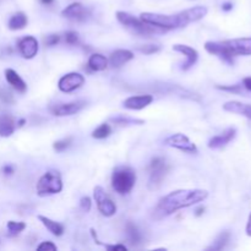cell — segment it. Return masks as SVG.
<instances>
[{
  "instance_id": "1",
  "label": "cell",
  "mask_w": 251,
  "mask_h": 251,
  "mask_svg": "<svg viewBox=\"0 0 251 251\" xmlns=\"http://www.w3.org/2000/svg\"><path fill=\"white\" fill-rule=\"evenodd\" d=\"M207 7L206 6H195L191 9L184 10L176 15H163L156 14V12H142L140 19L150 25H154L164 29H174L180 27L188 26L191 22H196L203 19L207 15Z\"/></svg>"
},
{
  "instance_id": "2",
  "label": "cell",
  "mask_w": 251,
  "mask_h": 251,
  "mask_svg": "<svg viewBox=\"0 0 251 251\" xmlns=\"http://www.w3.org/2000/svg\"><path fill=\"white\" fill-rule=\"evenodd\" d=\"M208 193L201 189H183L169 193L159 200L154 213L159 217H166L181 208L190 207L207 199Z\"/></svg>"
},
{
  "instance_id": "3",
  "label": "cell",
  "mask_w": 251,
  "mask_h": 251,
  "mask_svg": "<svg viewBox=\"0 0 251 251\" xmlns=\"http://www.w3.org/2000/svg\"><path fill=\"white\" fill-rule=\"evenodd\" d=\"M205 49L226 63L233 64L234 56L251 55V37L228 39L223 42L208 41L205 43Z\"/></svg>"
},
{
  "instance_id": "4",
  "label": "cell",
  "mask_w": 251,
  "mask_h": 251,
  "mask_svg": "<svg viewBox=\"0 0 251 251\" xmlns=\"http://www.w3.org/2000/svg\"><path fill=\"white\" fill-rule=\"evenodd\" d=\"M117 20L127 31L140 37H152L154 34H162L167 31V29L161 28L158 26L147 24V22L142 21L141 19H137V17L132 16L131 14L125 11H118Z\"/></svg>"
},
{
  "instance_id": "5",
  "label": "cell",
  "mask_w": 251,
  "mask_h": 251,
  "mask_svg": "<svg viewBox=\"0 0 251 251\" xmlns=\"http://www.w3.org/2000/svg\"><path fill=\"white\" fill-rule=\"evenodd\" d=\"M136 183V173L130 167H118L112 176V186L115 193L126 195L134 189Z\"/></svg>"
},
{
  "instance_id": "6",
  "label": "cell",
  "mask_w": 251,
  "mask_h": 251,
  "mask_svg": "<svg viewBox=\"0 0 251 251\" xmlns=\"http://www.w3.org/2000/svg\"><path fill=\"white\" fill-rule=\"evenodd\" d=\"M37 195L44 198L48 195L59 194L63 190L61 176L58 171H48L41 176L36 186Z\"/></svg>"
},
{
  "instance_id": "7",
  "label": "cell",
  "mask_w": 251,
  "mask_h": 251,
  "mask_svg": "<svg viewBox=\"0 0 251 251\" xmlns=\"http://www.w3.org/2000/svg\"><path fill=\"white\" fill-rule=\"evenodd\" d=\"M150 183L149 186L150 189L154 190V189L159 188L163 181V179L166 178L167 172H168V164H167L166 159L162 158V157H156L151 161L150 163Z\"/></svg>"
},
{
  "instance_id": "8",
  "label": "cell",
  "mask_w": 251,
  "mask_h": 251,
  "mask_svg": "<svg viewBox=\"0 0 251 251\" xmlns=\"http://www.w3.org/2000/svg\"><path fill=\"white\" fill-rule=\"evenodd\" d=\"M93 196H95L96 203H97V207L100 210V212L102 213L105 217H112L117 212V206L113 202L112 199L107 195L104 189L102 186H96L95 190H93Z\"/></svg>"
},
{
  "instance_id": "9",
  "label": "cell",
  "mask_w": 251,
  "mask_h": 251,
  "mask_svg": "<svg viewBox=\"0 0 251 251\" xmlns=\"http://www.w3.org/2000/svg\"><path fill=\"white\" fill-rule=\"evenodd\" d=\"M164 145L168 147L180 150V151L186 152V153H198V147H196V145L194 142H191L190 139L186 135L180 134V132L167 137L164 140Z\"/></svg>"
},
{
  "instance_id": "10",
  "label": "cell",
  "mask_w": 251,
  "mask_h": 251,
  "mask_svg": "<svg viewBox=\"0 0 251 251\" xmlns=\"http://www.w3.org/2000/svg\"><path fill=\"white\" fill-rule=\"evenodd\" d=\"M61 16L74 22H83L91 16V10L81 2H73L61 11Z\"/></svg>"
},
{
  "instance_id": "11",
  "label": "cell",
  "mask_w": 251,
  "mask_h": 251,
  "mask_svg": "<svg viewBox=\"0 0 251 251\" xmlns=\"http://www.w3.org/2000/svg\"><path fill=\"white\" fill-rule=\"evenodd\" d=\"M85 83V77L78 73H69L59 80L58 87L61 92L70 93Z\"/></svg>"
},
{
  "instance_id": "12",
  "label": "cell",
  "mask_w": 251,
  "mask_h": 251,
  "mask_svg": "<svg viewBox=\"0 0 251 251\" xmlns=\"http://www.w3.org/2000/svg\"><path fill=\"white\" fill-rule=\"evenodd\" d=\"M87 103L85 100H74L69 103H60L50 107V112L56 117H66V115H73L80 112L82 108L86 107Z\"/></svg>"
},
{
  "instance_id": "13",
  "label": "cell",
  "mask_w": 251,
  "mask_h": 251,
  "mask_svg": "<svg viewBox=\"0 0 251 251\" xmlns=\"http://www.w3.org/2000/svg\"><path fill=\"white\" fill-rule=\"evenodd\" d=\"M17 46H19L20 53H21V55L25 59L34 58L37 55V53H38V42L32 36H27L20 39Z\"/></svg>"
},
{
  "instance_id": "14",
  "label": "cell",
  "mask_w": 251,
  "mask_h": 251,
  "mask_svg": "<svg viewBox=\"0 0 251 251\" xmlns=\"http://www.w3.org/2000/svg\"><path fill=\"white\" fill-rule=\"evenodd\" d=\"M152 102H153V96L151 95L131 96L123 102V107L131 110H141L151 104Z\"/></svg>"
},
{
  "instance_id": "15",
  "label": "cell",
  "mask_w": 251,
  "mask_h": 251,
  "mask_svg": "<svg viewBox=\"0 0 251 251\" xmlns=\"http://www.w3.org/2000/svg\"><path fill=\"white\" fill-rule=\"evenodd\" d=\"M132 59H134V53L131 50H127V49H118V50H114L110 54L108 64L112 68L119 69L126 63H129L130 60H132Z\"/></svg>"
},
{
  "instance_id": "16",
  "label": "cell",
  "mask_w": 251,
  "mask_h": 251,
  "mask_svg": "<svg viewBox=\"0 0 251 251\" xmlns=\"http://www.w3.org/2000/svg\"><path fill=\"white\" fill-rule=\"evenodd\" d=\"M237 135V129L234 127H229V129L225 130L222 134L217 135V136H213L212 139L208 141V147L210 149H222V147L227 146L230 141L235 137Z\"/></svg>"
},
{
  "instance_id": "17",
  "label": "cell",
  "mask_w": 251,
  "mask_h": 251,
  "mask_svg": "<svg viewBox=\"0 0 251 251\" xmlns=\"http://www.w3.org/2000/svg\"><path fill=\"white\" fill-rule=\"evenodd\" d=\"M173 49L176 51H179V53H183L184 55H186V58H188V60H186L185 63L183 64V66H181L183 70H189V69L193 68V66L195 65L196 61H198L199 53L196 49L191 48V47L189 46H185V44H176V46H173Z\"/></svg>"
},
{
  "instance_id": "18",
  "label": "cell",
  "mask_w": 251,
  "mask_h": 251,
  "mask_svg": "<svg viewBox=\"0 0 251 251\" xmlns=\"http://www.w3.org/2000/svg\"><path fill=\"white\" fill-rule=\"evenodd\" d=\"M5 78L9 82V85H11V87H14L17 92L25 93L27 91V85L24 80L21 78V76L16 73L12 69H6L5 70Z\"/></svg>"
},
{
  "instance_id": "19",
  "label": "cell",
  "mask_w": 251,
  "mask_h": 251,
  "mask_svg": "<svg viewBox=\"0 0 251 251\" xmlns=\"http://www.w3.org/2000/svg\"><path fill=\"white\" fill-rule=\"evenodd\" d=\"M223 109L226 112L244 115V117L251 120V104H245V103L238 102V100H230V102H227L223 105Z\"/></svg>"
},
{
  "instance_id": "20",
  "label": "cell",
  "mask_w": 251,
  "mask_h": 251,
  "mask_svg": "<svg viewBox=\"0 0 251 251\" xmlns=\"http://www.w3.org/2000/svg\"><path fill=\"white\" fill-rule=\"evenodd\" d=\"M15 127V119L7 114L0 115V136L1 137H9L14 134Z\"/></svg>"
},
{
  "instance_id": "21",
  "label": "cell",
  "mask_w": 251,
  "mask_h": 251,
  "mask_svg": "<svg viewBox=\"0 0 251 251\" xmlns=\"http://www.w3.org/2000/svg\"><path fill=\"white\" fill-rule=\"evenodd\" d=\"M38 220L41 221L42 225H43L44 227H46L47 229H48L53 235H55V237H60V235H63V233H64V226L63 225H60L59 222H55V221L50 220V218L46 217V216L39 215Z\"/></svg>"
},
{
  "instance_id": "22",
  "label": "cell",
  "mask_w": 251,
  "mask_h": 251,
  "mask_svg": "<svg viewBox=\"0 0 251 251\" xmlns=\"http://www.w3.org/2000/svg\"><path fill=\"white\" fill-rule=\"evenodd\" d=\"M87 65L92 71H103L107 69L108 59L104 55H102V54H92L90 59H88Z\"/></svg>"
},
{
  "instance_id": "23",
  "label": "cell",
  "mask_w": 251,
  "mask_h": 251,
  "mask_svg": "<svg viewBox=\"0 0 251 251\" xmlns=\"http://www.w3.org/2000/svg\"><path fill=\"white\" fill-rule=\"evenodd\" d=\"M27 22H28V20H27L26 14L20 11L10 17L7 26H9V28L11 29V31H19V29L25 28V27L27 26Z\"/></svg>"
},
{
  "instance_id": "24",
  "label": "cell",
  "mask_w": 251,
  "mask_h": 251,
  "mask_svg": "<svg viewBox=\"0 0 251 251\" xmlns=\"http://www.w3.org/2000/svg\"><path fill=\"white\" fill-rule=\"evenodd\" d=\"M110 122L114 123L119 126H127V125H142L145 122L142 119H134V118L124 117V115H118V117L110 118Z\"/></svg>"
},
{
  "instance_id": "25",
  "label": "cell",
  "mask_w": 251,
  "mask_h": 251,
  "mask_svg": "<svg viewBox=\"0 0 251 251\" xmlns=\"http://www.w3.org/2000/svg\"><path fill=\"white\" fill-rule=\"evenodd\" d=\"M229 238H230L229 232H222L220 235H218L217 239L215 240V243H213L210 248H207V250L216 251V250L225 249L226 245H227L228 242H229Z\"/></svg>"
},
{
  "instance_id": "26",
  "label": "cell",
  "mask_w": 251,
  "mask_h": 251,
  "mask_svg": "<svg viewBox=\"0 0 251 251\" xmlns=\"http://www.w3.org/2000/svg\"><path fill=\"white\" fill-rule=\"evenodd\" d=\"M126 234H127V238H129L130 243H131L132 245H137L140 243V240H141V235H140L139 229H137L136 226H135L132 222H127Z\"/></svg>"
},
{
  "instance_id": "27",
  "label": "cell",
  "mask_w": 251,
  "mask_h": 251,
  "mask_svg": "<svg viewBox=\"0 0 251 251\" xmlns=\"http://www.w3.org/2000/svg\"><path fill=\"white\" fill-rule=\"evenodd\" d=\"M110 134H112V127H110L109 124H105L104 123V124L100 125L96 130H93L92 137H95V139H98V140H102L109 136Z\"/></svg>"
},
{
  "instance_id": "28",
  "label": "cell",
  "mask_w": 251,
  "mask_h": 251,
  "mask_svg": "<svg viewBox=\"0 0 251 251\" xmlns=\"http://www.w3.org/2000/svg\"><path fill=\"white\" fill-rule=\"evenodd\" d=\"M7 232H9L10 237H15V235L20 234L22 230L26 228V223L24 222H15V221H9L7 222Z\"/></svg>"
},
{
  "instance_id": "29",
  "label": "cell",
  "mask_w": 251,
  "mask_h": 251,
  "mask_svg": "<svg viewBox=\"0 0 251 251\" xmlns=\"http://www.w3.org/2000/svg\"><path fill=\"white\" fill-rule=\"evenodd\" d=\"M161 49V47L157 46V44H145V46L137 47V50H140L144 54H153Z\"/></svg>"
},
{
  "instance_id": "30",
  "label": "cell",
  "mask_w": 251,
  "mask_h": 251,
  "mask_svg": "<svg viewBox=\"0 0 251 251\" xmlns=\"http://www.w3.org/2000/svg\"><path fill=\"white\" fill-rule=\"evenodd\" d=\"M71 141H73V140H71V137H68V139H63V140H60V141L54 142V145H53L54 150L58 152L64 151V150H66L69 146H70Z\"/></svg>"
},
{
  "instance_id": "31",
  "label": "cell",
  "mask_w": 251,
  "mask_h": 251,
  "mask_svg": "<svg viewBox=\"0 0 251 251\" xmlns=\"http://www.w3.org/2000/svg\"><path fill=\"white\" fill-rule=\"evenodd\" d=\"M65 41L68 44H76L78 42V33L75 31H68L65 33Z\"/></svg>"
},
{
  "instance_id": "32",
  "label": "cell",
  "mask_w": 251,
  "mask_h": 251,
  "mask_svg": "<svg viewBox=\"0 0 251 251\" xmlns=\"http://www.w3.org/2000/svg\"><path fill=\"white\" fill-rule=\"evenodd\" d=\"M91 206H92V202H91V199L88 196H85L80 200V207L83 212H90Z\"/></svg>"
},
{
  "instance_id": "33",
  "label": "cell",
  "mask_w": 251,
  "mask_h": 251,
  "mask_svg": "<svg viewBox=\"0 0 251 251\" xmlns=\"http://www.w3.org/2000/svg\"><path fill=\"white\" fill-rule=\"evenodd\" d=\"M59 41H60V36H59V34H49V36H47V38L44 39V43H46L47 46L51 47L58 44Z\"/></svg>"
},
{
  "instance_id": "34",
  "label": "cell",
  "mask_w": 251,
  "mask_h": 251,
  "mask_svg": "<svg viewBox=\"0 0 251 251\" xmlns=\"http://www.w3.org/2000/svg\"><path fill=\"white\" fill-rule=\"evenodd\" d=\"M37 250H51L55 251L56 250V245L53 244L51 242H43L37 247Z\"/></svg>"
},
{
  "instance_id": "35",
  "label": "cell",
  "mask_w": 251,
  "mask_h": 251,
  "mask_svg": "<svg viewBox=\"0 0 251 251\" xmlns=\"http://www.w3.org/2000/svg\"><path fill=\"white\" fill-rule=\"evenodd\" d=\"M103 247H104L105 249L109 250V251H126L127 250V248L125 247V245H122V244H118V245L104 244Z\"/></svg>"
},
{
  "instance_id": "36",
  "label": "cell",
  "mask_w": 251,
  "mask_h": 251,
  "mask_svg": "<svg viewBox=\"0 0 251 251\" xmlns=\"http://www.w3.org/2000/svg\"><path fill=\"white\" fill-rule=\"evenodd\" d=\"M217 88L225 91H232V92H238L240 90L239 86H230V87H227V86H217Z\"/></svg>"
},
{
  "instance_id": "37",
  "label": "cell",
  "mask_w": 251,
  "mask_h": 251,
  "mask_svg": "<svg viewBox=\"0 0 251 251\" xmlns=\"http://www.w3.org/2000/svg\"><path fill=\"white\" fill-rule=\"evenodd\" d=\"M245 233H247V235H249V237H251V212H250L249 218H248L247 227H245Z\"/></svg>"
},
{
  "instance_id": "38",
  "label": "cell",
  "mask_w": 251,
  "mask_h": 251,
  "mask_svg": "<svg viewBox=\"0 0 251 251\" xmlns=\"http://www.w3.org/2000/svg\"><path fill=\"white\" fill-rule=\"evenodd\" d=\"M2 172H4L5 176H11V174L14 173V168H12L11 166H5L4 168H2Z\"/></svg>"
},
{
  "instance_id": "39",
  "label": "cell",
  "mask_w": 251,
  "mask_h": 251,
  "mask_svg": "<svg viewBox=\"0 0 251 251\" xmlns=\"http://www.w3.org/2000/svg\"><path fill=\"white\" fill-rule=\"evenodd\" d=\"M243 83H244V87L251 92V77H245L244 81H243Z\"/></svg>"
},
{
  "instance_id": "40",
  "label": "cell",
  "mask_w": 251,
  "mask_h": 251,
  "mask_svg": "<svg viewBox=\"0 0 251 251\" xmlns=\"http://www.w3.org/2000/svg\"><path fill=\"white\" fill-rule=\"evenodd\" d=\"M222 9L225 10V11H229V10L233 9V4L232 2H226V4L222 5Z\"/></svg>"
},
{
  "instance_id": "41",
  "label": "cell",
  "mask_w": 251,
  "mask_h": 251,
  "mask_svg": "<svg viewBox=\"0 0 251 251\" xmlns=\"http://www.w3.org/2000/svg\"><path fill=\"white\" fill-rule=\"evenodd\" d=\"M203 212H205V207H200V208H199V210H196V216H198V217H199V216L202 215Z\"/></svg>"
},
{
  "instance_id": "42",
  "label": "cell",
  "mask_w": 251,
  "mask_h": 251,
  "mask_svg": "<svg viewBox=\"0 0 251 251\" xmlns=\"http://www.w3.org/2000/svg\"><path fill=\"white\" fill-rule=\"evenodd\" d=\"M39 1H41L42 4H44V5H49V4H51L54 0H39Z\"/></svg>"
},
{
  "instance_id": "43",
  "label": "cell",
  "mask_w": 251,
  "mask_h": 251,
  "mask_svg": "<svg viewBox=\"0 0 251 251\" xmlns=\"http://www.w3.org/2000/svg\"><path fill=\"white\" fill-rule=\"evenodd\" d=\"M24 124H25V119L20 120V122H19V126H22V125H24Z\"/></svg>"
}]
</instances>
